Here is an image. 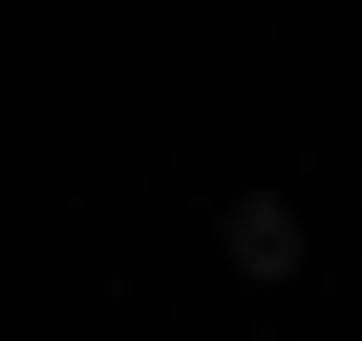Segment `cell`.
<instances>
[]
</instances>
